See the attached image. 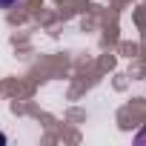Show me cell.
Segmentation results:
<instances>
[{
    "label": "cell",
    "mask_w": 146,
    "mask_h": 146,
    "mask_svg": "<svg viewBox=\"0 0 146 146\" xmlns=\"http://www.w3.org/2000/svg\"><path fill=\"white\" fill-rule=\"evenodd\" d=\"M15 3H17V0H0V9H12Z\"/></svg>",
    "instance_id": "1"
},
{
    "label": "cell",
    "mask_w": 146,
    "mask_h": 146,
    "mask_svg": "<svg viewBox=\"0 0 146 146\" xmlns=\"http://www.w3.org/2000/svg\"><path fill=\"white\" fill-rule=\"evenodd\" d=\"M0 143H6V135H0Z\"/></svg>",
    "instance_id": "2"
}]
</instances>
